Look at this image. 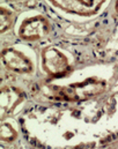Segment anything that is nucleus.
Listing matches in <instances>:
<instances>
[{
    "label": "nucleus",
    "mask_w": 118,
    "mask_h": 149,
    "mask_svg": "<svg viewBox=\"0 0 118 149\" xmlns=\"http://www.w3.org/2000/svg\"><path fill=\"white\" fill-rule=\"evenodd\" d=\"M2 64L9 71L17 74H31L34 72V63L21 51L14 47H5L1 51Z\"/></svg>",
    "instance_id": "obj_4"
},
{
    "label": "nucleus",
    "mask_w": 118,
    "mask_h": 149,
    "mask_svg": "<svg viewBox=\"0 0 118 149\" xmlns=\"http://www.w3.org/2000/svg\"><path fill=\"white\" fill-rule=\"evenodd\" d=\"M6 1H14V0H6Z\"/></svg>",
    "instance_id": "obj_10"
},
{
    "label": "nucleus",
    "mask_w": 118,
    "mask_h": 149,
    "mask_svg": "<svg viewBox=\"0 0 118 149\" xmlns=\"http://www.w3.org/2000/svg\"><path fill=\"white\" fill-rule=\"evenodd\" d=\"M57 8L80 16H91L96 14L103 0H47Z\"/></svg>",
    "instance_id": "obj_5"
},
{
    "label": "nucleus",
    "mask_w": 118,
    "mask_h": 149,
    "mask_svg": "<svg viewBox=\"0 0 118 149\" xmlns=\"http://www.w3.org/2000/svg\"><path fill=\"white\" fill-rule=\"evenodd\" d=\"M50 21L43 15H35L24 19L19 28V37L23 40L36 42L50 34Z\"/></svg>",
    "instance_id": "obj_3"
},
{
    "label": "nucleus",
    "mask_w": 118,
    "mask_h": 149,
    "mask_svg": "<svg viewBox=\"0 0 118 149\" xmlns=\"http://www.w3.org/2000/svg\"><path fill=\"white\" fill-rule=\"evenodd\" d=\"M42 68L53 79H60L71 73V65L67 57L57 47L45 46L40 51Z\"/></svg>",
    "instance_id": "obj_2"
},
{
    "label": "nucleus",
    "mask_w": 118,
    "mask_h": 149,
    "mask_svg": "<svg viewBox=\"0 0 118 149\" xmlns=\"http://www.w3.org/2000/svg\"><path fill=\"white\" fill-rule=\"evenodd\" d=\"M13 13L7 9L1 7V33H6L13 24Z\"/></svg>",
    "instance_id": "obj_7"
},
{
    "label": "nucleus",
    "mask_w": 118,
    "mask_h": 149,
    "mask_svg": "<svg viewBox=\"0 0 118 149\" xmlns=\"http://www.w3.org/2000/svg\"><path fill=\"white\" fill-rule=\"evenodd\" d=\"M105 80L100 77H89L68 86L50 87V98L66 103H79L100 96L105 91Z\"/></svg>",
    "instance_id": "obj_1"
},
{
    "label": "nucleus",
    "mask_w": 118,
    "mask_h": 149,
    "mask_svg": "<svg viewBox=\"0 0 118 149\" xmlns=\"http://www.w3.org/2000/svg\"><path fill=\"white\" fill-rule=\"evenodd\" d=\"M115 12L118 15V0H115Z\"/></svg>",
    "instance_id": "obj_9"
},
{
    "label": "nucleus",
    "mask_w": 118,
    "mask_h": 149,
    "mask_svg": "<svg viewBox=\"0 0 118 149\" xmlns=\"http://www.w3.org/2000/svg\"><path fill=\"white\" fill-rule=\"evenodd\" d=\"M1 93V110L5 111V113L13 111L16 105L20 104L23 97V93L14 87H3Z\"/></svg>",
    "instance_id": "obj_6"
},
{
    "label": "nucleus",
    "mask_w": 118,
    "mask_h": 149,
    "mask_svg": "<svg viewBox=\"0 0 118 149\" xmlns=\"http://www.w3.org/2000/svg\"><path fill=\"white\" fill-rule=\"evenodd\" d=\"M17 138L16 131L9 124H2L1 126V140L2 141H14Z\"/></svg>",
    "instance_id": "obj_8"
}]
</instances>
